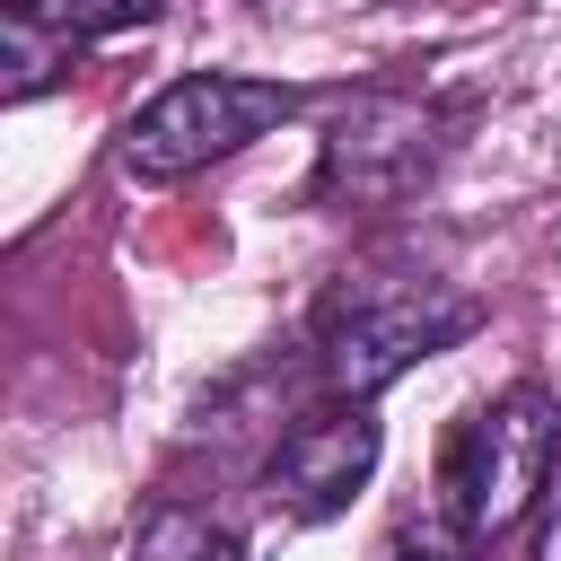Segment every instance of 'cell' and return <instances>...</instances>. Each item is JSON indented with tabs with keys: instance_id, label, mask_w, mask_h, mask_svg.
<instances>
[{
	"instance_id": "4",
	"label": "cell",
	"mask_w": 561,
	"mask_h": 561,
	"mask_svg": "<svg viewBox=\"0 0 561 561\" xmlns=\"http://www.w3.org/2000/svg\"><path fill=\"white\" fill-rule=\"evenodd\" d=\"M447 158V114L421 105V96H394V88H368L333 114L324 131V158H316V202H342V210H386V202H412Z\"/></svg>"
},
{
	"instance_id": "7",
	"label": "cell",
	"mask_w": 561,
	"mask_h": 561,
	"mask_svg": "<svg viewBox=\"0 0 561 561\" xmlns=\"http://www.w3.org/2000/svg\"><path fill=\"white\" fill-rule=\"evenodd\" d=\"M131 561H245L228 526H210L202 508H158L131 543Z\"/></svg>"
},
{
	"instance_id": "2",
	"label": "cell",
	"mask_w": 561,
	"mask_h": 561,
	"mask_svg": "<svg viewBox=\"0 0 561 561\" xmlns=\"http://www.w3.org/2000/svg\"><path fill=\"white\" fill-rule=\"evenodd\" d=\"M298 114V88L280 79H245V70H184L167 79L131 123H123V175L140 184H175V175H202L210 158L263 140L272 123Z\"/></svg>"
},
{
	"instance_id": "5",
	"label": "cell",
	"mask_w": 561,
	"mask_h": 561,
	"mask_svg": "<svg viewBox=\"0 0 561 561\" xmlns=\"http://www.w3.org/2000/svg\"><path fill=\"white\" fill-rule=\"evenodd\" d=\"M377 473V412L359 403V394H333L324 412H307L280 447H272V500L289 508V517H333V508H351V491Z\"/></svg>"
},
{
	"instance_id": "8",
	"label": "cell",
	"mask_w": 561,
	"mask_h": 561,
	"mask_svg": "<svg viewBox=\"0 0 561 561\" xmlns=\"http://www.w3.org/2000/svg\"><path fill=\"white\" fill-rule=\"evenodd\" d=\"M386 561H491V543H482V535H465L456 517H430V526H394Z\"/></svg>"
},
{
	"instance_id": "3",
	"label": "cell",
	"mask_w": 561,
	"mask_h": 561,
	"mask_svg": "<svg viewBox=\"0 0 561 561\" xmlns=\"http://www.w3.org/2000/svg\"><path fill=\"white\" fill-rule=\"evenodd\" d=\"M482 324V307L447 280H421V289H377V298H342L324 316V394H386L403 368L438 359L447 342H465Z\"/></svg>"
},
{
	"instance_id": "6",
	"label": "cell",
	"mask_w": 561,
	"mask_h": 561,
	"mask_svg": "<svg viewBox=\"0 0 561 561\" xmlns=\"http://www.w3.org/2000/svg\"><path fill=\"white\" fill-rule=\"evenodd\" d=\"M149 18H158V0H9V96L53 88V70L79 44L149 26Z\"/></svg>"
},
{
	"instance_id": "1",
	"label": "cell",
	"mask_w": 561,
	"mask_h": 561,
	"mask_svg": "<svg viewBox=\"0 0 561 561\" xmlns=\"http://www.w3.org/2000/svg\"><path fill=\"white\" fill-rule=\"evenodd\" d=\"M552 465H561V403L526 377L491 403H473L456 430H447V456H438V500L465 535H508L526 526V508L552 491Z\"/></svg>"
}]
</instances>
